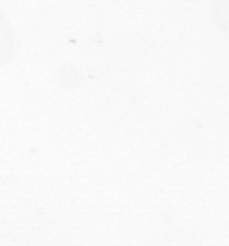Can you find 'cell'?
<instances>
[{
	"mask_svg": "<svg viewBox=\"0 0 229 246\" xmlns=\"http://www.w3.org/2000/svg\"><path fill=\"white\" fill-rule=\"evenodd\" d=\"M14 32L10 20L0 11V68L13 56L14 50Z\"/></svg>",
	"mask_w": 229,
	"mask_h": 246,
	"instance_id": "1",
	"label": "cell"
}]
</instances>
